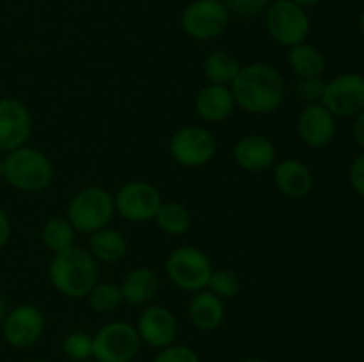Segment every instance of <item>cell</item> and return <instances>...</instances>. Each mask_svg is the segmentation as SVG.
<instances>
[{"label": "cell", "instance_id": "3", "mask_svg": "<svg viewBox=\"0 0 364 362\" xmlns=\"http://www.w3.org/2000/svg\"><path fill=\"white\" fill-rule=\"evenodd\" d=\"M55 170L48 156L36 148H18L4 160V177L21 192H41L52 185Z\"/></svg>", "mask_w": 364, "mask_h": 362}, {"label": "cell", "instance_id": "31", "mask_svg": "<svg viewBox=\"0 0 364 362\" xmlns=\"http://www.w3.org/2000/svg\"><path fill=\"white\" fill-rule=\"evenodd\" d=\"M272 4V0H224V6L231 13L242 14V16H255L265 11Z\"/></svg>", "mask_w": 364, "mask_h": 362}, {"label": "cell", "instance_id": "21", "mask_svg": "<svg viewBox=\"0 0 364 362\" xmlns=\"http://www.w3.org/2000/svg\"><path fill=\"white\" fill-rule=\"evenodd\" d=\"M127 251V240L117 229L107 226L89 234V252H91L96 261L117 263L124 258Z\"/></svg>", "mask_w": 364, "mask_h": 362}, {"label": "cell", "instance_id": "32", "mask_svg": "<svg viewBox=\"0 0 364 362\" xmlns=\"http://www.w3.org/2000/svg\"><path fill=\"white\" fill-rule=\"evenodd\" d=\"M348 177H350V185L355 194L364 199V151L352 162Z\"/></svg>", "mask_w": 364, "mask_h": 362}, {"label": "cell", "instance_id": "4", "mask_svg": "<svg viewBox=\"0 0 364 362\" xmlns=\"http://www.w3.org/2000/svg\"><path fill=\"white\" fill-rule=\"evenodd\" d=\"M116 215L114 195L103 187H85L71 197L68 204V220L75 231L92 234L110 224Z\"/></svg>", "mask_w": 364, "mask_h": 362}, {"label": "cell", "instance_id": "33", "mask_svg": "<svg viewBox=\"0 0 364 362\" xmlns=\"http://www.w3.org/2000/svg\"><path fill=\"white\" fill-rule=\"evenodd\" d=\"M352 138L359 148L364 149V109L354 116V123H352Z\"/></svg>", "mask_w": 364, "mask_h": 362}, {"label": "cell", "instance_id": "30", "mask_svg": "<svg viewBox=\"0 0 364 362\" xmlns=\"http://www.w3.org/2000/svg\"><path fill=\"white\" fill-rule=\"evenodd\" d=\"M326 89V80L322 77H309V78H299L297 92L304 102L309 103H320Z\"/></svg>", "mask_w": 364, "mask_h": 362}, {"label": "cell", "instance_id": "19", "mask_svg": "<svg viewBox=\"0 0 364 362\" xmlns=\"http://www.w3.org/2000/svg\"><path fill=\"white\" fill-rule=\"evenodd\" d=\"M119 287L123 302L130 305H148L159 293L160 279L149 266H137L124 275Z\"/></svg>", "mask_w": 364, "mask_h": 362}, {"label": "cell", "instance_id": "37", "mask_svg": "<svg viewBox=\"0 0 364 362\" xmlns=\"http://www.w3.org/2000/svg\"><path fill=\"white\" fill-rule=\"evenodd\" d=\"M238 362H267V361H263V358H256V357H249V358H242V361H238Z\"/></svg>", "mask_w": 364, "mask_h": 362}, {"label": "cell", "instance_id": "2", "mask_svg": "<svg viewBox=\"0 0 364 362\" xmlns=\"http://www.w3.org/2000/svg\"><path fill=\"white\" fill-rule=\"evenodd\" d=\"M48 277L60 295L68 298H84L98 283V265L91 252L73 245L53 254Z\"/></svg>", "mask_w": 364, "mask_h": 362}, {"label": "cell", "instance_id": "24", "mask_svg": "<svg viewBox=\"0 0 364 362\" xmlns=\"http://www.w3.org/2000/svg\"><path fill=\"white\" fill-rule=\"evenodd\" d=\"M75 233L77 231L71 226L70 220L64 219V216H52V219H48L43 224L41 240L48 251L57 254V252H63L66 248L73 247Z\"/></svg>", "mask_w": 364, "mask_h": 362}, {"label": "cell", "instance_id": "14", "mask_svg": "<svg viewBox=\"0 0 364 362\" xmlns=\"http://www.w3.org/2000/svg\"><path fill=\"white\" fill-rule=\"evenodd\" d=\"M137 334L141 341L153 348H166L174 343L178 334L176 316L167 307L149 304L137 318Z\"/></svg>", "mask_w": 364, "mask_h": 362}, {"label": "cell", "instance_id": "36", "mask_svg": "<svg viewBox=\"0 0 364 362\" xmlns=\"http://www.w3.org/2000/svg\"><path fill=\"white\" fill-rule=\"evenodd\" d=\"M291 2H295V4H299V6L301 7H311V6H316V4L320 2V0H291Z\"/></svg>", "mask_w": 364, "mask_h": 362}, {"label": "cell", "instance_id": "35", "mask_svg": "<svg viewBox=\"0 0 364 362\" xmlns=\"http://www.w3.org/2000/svg\"><path fill=\"white\" fill-rule=\"evenodd\" d=\"M6 314H7V302H6V298H4V295L0 293V323L4 322Z\"/></svg>", "mask_w": 364, "mask_h": 362}, {"label": "cell", "instance_id": "34", "mask_svg": "<svg viewBox=\"0 0 364 362\" xmlns=\"http://www.w3.org/2000/svg\"><path fill=\"white\" fill-rule=\"evenodd\" d=\"M11 238V222L9 216L0 209V248L6 247V243Z\"/></svg>", "mask_w": 364, "mask_h": 362}, {"label": "cell", "instance_id": "28", "mask_svg": "<svg viewBox=\"0 0 364 362\" xmlns=\"http://www.w3.org/2000/svg\"><path fill=\"white\" fill-rule=\"evenodd\" d=\"M63 351L68 358L75 362H85L92 357V336L82 330L68 334L64 337Z\"/></svg>", "mask_w": 364, "mask_h": 362}, {"label": "cell", "instance_id": "27", "mask_svg": "<svg viewBox=\"0 0 364 362\" xmlns=\"http://www.w3.org/2000/svg\"><path fill=\"white\" fill-rule=\"evenodd\" d=\"M206 290L212 291L213 295H217V297L223 298V300L224 298H233L235 295H238V291H240V277H238L233 270H213L212 275H210Z\"/></svg>", "mask_w": 364, "mask_h": 362}, {"label": "cell", "instance_id": "18", "mask_svg": "<svg viewBox=\"0 0 364 362\" xmlns=\"http://www.w3.org/2000/svg\"><path fill=\"white\" fill-rule=\"evenodd\" d=\"M235 106L230 85L208 84L196 96V112L205 123H223L235 112Z\"/></svg>", "mask_w": 364, "mask_h": 362}, {"label": "cell", "instance_id": "25", "mask_svg": "<svg viewBox=\"0 0 364 362\" xmlns=\"http://www.w3.org/2000/svg\"><path fill=\"white\" fill-rule=\"evenodd\" d=\"M153 220L159 229L169 236H181L191 227V213L180 202H162Z\"/></svg>", "mask_w": 364, "mask_h": 362}, {"label": "cell", "instance_id": "40", "mask_svg": "<svg viewBox=\"0 0 364 362\" xmlns=\"http://www.w3.org/2000/svg\"><path fill=\"white\" fill-rule=\"evenodd\" d=\"M32 362H45V361H32Z\"/></svg>", "mask_w": 364, "mask_h": 362}, {"label": "cell", "instance_id": "22", "mask_svg": "<svg viewBox=\"0 0 364 362\" xmlns=\"http://www.w3.org/2000/svg\"><path fill=\"white\" fill-rule=\"evenodd\" d=\"M288 66L299 78L322 77L326 71V55L311 43H299L288 48Z\"/></svg>", "mask_w": 364, "mask_h": 362}, {"label": "cell", "instance_id": "23", "mask_svg": "<svg viewBox=\"0 0 364 362\" xmlns=\"http://www.w3.org/2000/svg\"><path fill=\"white\" fill-rule=\"evenodd\" d=\"M240 62L237 57L228 52H212L203 60V73L208 84L231 85L240 71Z\"/></svg>", "mask_w": 364, "mask_h": 362}, {"label": "cell", "instance_id": "7", "mask_svg": "<svg viewBox=\"0 0 364 362\" xmlns=\"http://www.w3.org/2000/svg\"><path fill=\"white\" fill-rule=\"evenodd\" d=\"M141 348L137 329L130 323L112 322L92 336V357L98 362H130Z\"/></svg>", "mask_w": 364, "mask_h": 362}, {"label": "cell", "instance_id": "26", "mask_svg": "<svg viewBox=\"0 0 364 362\" xmlns=\"http://www.w3.org/2000/svg\"><path fill=\"white\" fill-rule=\"evenodd\" d=\"M89 307L100 314L112 312L123 304L121 287L114 283H96V286L87 295Z\"/></svg>", "mask_w": 364, "mask_h": 362}, {"label": "cell", "instance_id": "15", "mask_svg": "<svg viewBox=\"0 0 364 362\" xmlns=\"http://www.w3.org/2000/svg\"><path fill=\"white\" fill-rule=\"evenodd\" d=\"M297 133L309 148H326L336 135V117L322 103H309L297 119Z\"/></svg>", "mask_w": 364, "mask_h": 362}, {"label": "cell", "instance_id": "11", "mask_svg": "<svg viewBox=\"0 0 364 362\" xmlns=\"http://www.w3.org/2000/svg\"><path fill=\"white\" fill-rule=\"evenodd\" d=\"M230 21V11L223 0H194L181 16V27L191 38L206 41L223 34Z\"/></svg>", "mask_w": 364, "mask_h": 362}, {"label": "cell", "instance_id": "38", "mask_svg": "<svg viewBox=\"0 0 364 362\" xmlns=\"http://www.w3.org/2000/svg\"><path fill=\"white\" fill-rule=\"evenodd\" d=\"M359 27H361V32H363V35H364V9H363V13H361V18H359Z\"/></svg>", "mask_w": 364, "mask_h": 362}, {"label": "cell", "instance_id": "29", "mask_svg": "<svg viewBox=\"0 0 364 362\" xmlns=\"http://www.w3.org/2000/svg\"><path fill=\"white\" fill-rule=\"evenodd\" d=\"M153 362H199L198 353L185 344H169L160 348Z\"/></svg>", "mask_w": 364, "mask_h": 362}, {"label": "cell", "instance_id": "10", "mask_svg": "<svg viewBox=\"0 0 364 362\" xmlns=\"http://www.w3.org/2000/svg\"><path fill=\"white\" fill-rule=\"evenodd\" d=\"M323 106L334 117H354L364 109V77L359 73H341L326 82Z\"/></svg>", "mask_w": 364, "mask_h": 362}, {"label": "cell", "instance_id": "8", "mask_svg": "<svg viewBox=\"0 0 364 362\" xmlns=\"http://www.w3.org/2000/svg\"><path fill=\"white\" fill-rule=\"evenodd\" d=\"M162 194L149 181H128L114 195L116 213L124 220L134 224L149 222L155 219L156 212L162 206Z\"/></svg>", "mask_w": 364, "mask_h": 362}, {"label": "cell", "instance_id": "20", "mask_svg": "<svg viewBox=\"0 0 364 362\" xmlns=\"http://www.w3.org/2000/svg\"><path fill=\"white\" fill-rule=\"evenodd\" d=\"M224 316H226L224 300L213 295L212 291L201 290L191 298L188 318L199 330L210 332V330L219 329L224 322Z\"/></svg>", "mask_w": 364, "mask_h": 362}, {"label": "cell", "instance_id": "16", "mask_svg": "<svg viewBox=\"0 0 364 362\" xmlns=\"http://www.w3.org/2000/svg\"><path fill=\"white\" fill-rule=\"evenodd\" d=\"M233 158L247 172H265L276 165L277 151L272 141L263 135H245L233 148Z\"/></svg>", "mask_w": 364, "mask_h": 362}, {"label": "cell", "instance_id": "39", "mask_svg": "<svg viewBox=\"0 0 364 362\" xmlns=\"http://www.w3.org/2000/svg\"><path fill=\"white\" fill-rule=\"evenodd\" d=\"M2 176H4V162L0 160V177H2Z\"/></svg>", "mask_w": 364, "mask_h": 362}, {"label": "cell", "instance_id": "5", "mask_svg": "<svg viewBox=\"0 0 364 362\" xmlns=\"http://www.w3.org/2000/svg\"><path fill=\"white\" fill-rule=\"evenodd\" d=\"M166 272L178 290L198 293L208 286L213 265L210 256L199 247L181 245V247L173 248L167 256Z\"/></svg>", "mask_w": 364, "mask_h": 362}, {"label": "cell", "instance_id": "12", "mask_svg": "<svg viewBox=\"0 0 364 362\" xmlns=\"http://www.w3.org/2000/svg\"><path fill=\"white\" fill-rule=\"evenodd\" d=\"M4 339L13 348H28L39 341L45 330V316L36 305L21 304L7 311L2 322Z\"/></svg>", "mask_w": 364, "mask_h": 362}, {"label": "cell", "instance_id": "6", "mask_svg": "<svg viewBox=\"0 0 364 362\" xmlns=\"http://www.w3.org/2000/svg\"><path fill=\"white\" fill-rule=\"evenodd\" d=\"M267 31L270 38L281 46H291L304 43L309 35V16L304 7L291 0H276L267 7Z\"/></svg>", "mask_w": 364, "mask_h": 362}, {"label": "cell", "instance_id": "17", "mask_svg": "<svg viewBox=\"0 0 364 362\" xmlns=\"http://www.w3.org/2000/svg\"><path fill=\"white\" fill-rule=\"evenodd\" d=\"M272 180L277 190L290 199H302L311 194L315 177L302 160L284 158L272 167Z\"/></svg>", "mask_w": 364, "mask_h": 362}, {"label": "cell", "instance_id": "13", "mask_svg": "<svg viewBox=\"0 0 364 362\" xmlns=\"http://www.w3.org/2000/svg\"><path fill=\"white\" fill-rule=\"evenodd\" d=\"M32 133V117L27 105L16 98L0 99V149L14 151L27 146Z\"/></svg>", "mask_w": 364, "mask_h": 362}, {"label": "cell", "instance_id": "9", "mask_svg": "<svg viewBox=\"0 0 364 362\" xmlns=\"http://www.w3.org/2000/svg\"><path fill=\"white\" fill-rule=\"evenodd\" d=\"M169 153L181 167H203L215 156L217 142L203 126H183L171 137Z\"/></svg>", "mask_w": 364, "mask_h": 362}, {"label": "cell", "instance_id": "1", "mask_svg": "<svg viewBox=\"0 0 364 362\" xmlns=\"http://www.w3.org/2000/svg\"><path fill=\"white\" fill-rule=\"evenodd\" d=\"M230 89L238 109L256 116L276 112L287 98L284 77L277 67L265 62L242 66Z\"/></svg>", "mask_w": 364, "mask_h": 362}]
</instances>
